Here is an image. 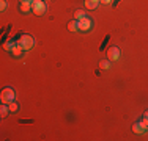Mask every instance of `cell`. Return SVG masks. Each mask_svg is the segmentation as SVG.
<instances>
[{
  "label": "cell",
  "mask_w": 148,
  "mask_h": 141,
  "mask_svg": "<svg viewBox=\"0 0 148 141\" xmlns=\"http://www.w3.org/2000/svg\"><path fill=\"white\" fill-rule=\"evenodd\" d=\"M110 2H112V0H101V3H104V5H109Z\"/></svg>",
  "instance_id": "obj_18"
},
{
  "label": "cell",
  "mask_w": 148,
  "mask_h": 141,
  "mask_svg": "<svg viewBox=\"0 0 148 141\" xmlns=\"http://www.w3.org/2000/svg\"><path fill=\"white\" fill-rule=\"evenodd\" d=\"M8 113H11V111H10V107L6 104H2V107H0V116H2V118H5Z\"/></svg>",
  "instance_id": "obj_8"
},
{
  "label": "cell",
  "mask_w": 148,
  "mask_h": 141,
  "mask_svg": "<svg viewBox=\"0 0 148 141\" xmlns=\"http://www.w3.org/2000/svg\"><path fill=\"white\" fill-rule=\"evenodd\" d=\"M19 8H21V11H22V13H29L32 9V3H21Z\"/></svg>",
  "instance_id": "obj_10"
},
{
  "label": "cell",
  "mask_w": 148,
  "mask_h": 141,
  "mask_svg": "<svg viewBox=\"0 0 148 141\" xmlns=\"http://www.w3.org/2000/svg\"><path fill=\"white\" fill-rule=\"evenodd\" d=\"M145 116H147V118H148V111H145Z\"/></svg>",
  "instance_id": "obj_20"
},
{
  "label": "cell",
  "mask_w": 148,
  "mask_h": 141,
  "mask_svg": "<svg viewBox=\"0 0 148 141\" xmlns=\"http://www.w3.org/2000/svg\"><path fill=\"white\" fill-rule=\"evenodd\" d=\"M107 58L110 60V61H117V60L120 58V49L115 47V45H114V47H110L107 50Z\"/></svg>",
  "instance_id": "obj_5"
},
{
  "label": "cell",
  "mask_w": 148,
  "mask_h": 141,
  "mask_svg": "<svg viewBox=\"0 0 148 141\" xmlns=\"http://www.w3.org/2000/svg\"><path fill=\"white\" fill-rule=\"evenodd\" d=\"M101 0H85V8L88 9H95L98 5H99Z\"/></svg>",
  "instance_id": "obj_6"
},
{
  "label": "cell",
  "mask_w": 148,
  "mask_h": 141,
  "mask_svg": "<svg viewBox=\"0 0 148 141\" xmlns=\"http://www.w3.org/2000/svg\"><path fill=\"white\" fill-rule=\"evenodd\" d=\"M19 2H21V3H32L33 0H19Z\"/></svg>",
  "instance_id": "obj_19"
},
{
  "label": "cell",
  "mask_w": 148,
  "mask_h": 141,
  "mask_svg": "<svg viewBox=\"0 0 148 141\" xmlns=\"http://www.w3.org/2000/svg\"><path fill=\"white\" fill-rule=\"evenodd\" d=\"M5 8H6V2H5V0H2V2H0V9L5 11Z\"/></svg>",
  "instance_id": "obj_17"
},
{
  "label": "cell",
  "mask_w": 148,
  "mask_h": 141,
  "mask_svg": "<svg viewBox=\"0 0 148 141\" xmlns=\"http://www.w3.org/2000/svg\"><path fill=\"white\" fill-rule=\"evenodd\" d=\"M0 100H2V104H6V105L11 104L14 100V91H13V88H3L2 94H0Z\"/></svg>",
  "instance_id": "obj_1"
},
{
  "label": "cell",
  "mask_w": 148,
  "mask_h": 141,
  "mask_svg": "<svg viewBox=\"0 0 148 141\" xmlns=\"http://www.w3.org/2000/svg\"><path fill=\"white\" fill-rule=\"evenodd\" d=\"M142 125L145 127V129H148V118H147V116H145V118L142 119Z\"/></svg>",
  "instance_id": "obj_16"
},
{
  "label": "cell",
  "mask_w": 148,
  "mask_h": 141,
  "mask_svg": "<svg viewBox=\"0 0 148 141\" xmlns=\"http://www.w3.org/2000/svg\"><path fill=\"white\" fill-rule=\"evenodd\" d=\"M3 47H5L6 50H10V52H11V49L14 47V44H13L11 41H8V42H5V45H3Z\"/></svg>",
  "instance_id": "obj_15"
},
{
  "label": "cell",
  "mask_w": 148,
  "mask_h": 141,
  "mask_svg": "<svg viewBox=\"0 0 148 141\" xmlns=\"http://www.w3.org/2000/svg\"><path fill=\"white\" fill-rule=\"evenodd\" d=\"M68 30H69V31H76V30H79V25H77V20H71V22L68 24Z\"/></svg>",
  "instance_id": "obj_11"
},
{
  "label": "cell",
  "mask_w": 148,
  "mask_h": 141,
  "mask_svg": "<svg viewBox=\"0 0 148 141\" xmlns=\"http://www.w3.org/2000/svg\"><path fill=\"white\" fill-rule=\"evenodd\" d=\"M8 107H10V111H11V113H16V111H17V108H19V107H17V104H16L14 100H13L11 104L8 105Z\"/></svg>",
  "instance_id": "obj_14"
},
{
  "label": "cell",
  "mask_w": 148,
  "mask_h": 141,
  "mask_svg": "<svg viewBox=\"0 0 148 141\" xmlns=\"http://www.w3.org/2000/svg\"><path fill=\"white\" fill-rule=\"evenodd\" d=\"M145 130H147V129L142 125V122H136V124L132 125V132H134V133H143Z\"/></svg>",
  "instance_id": "obj_7"
},
{
  "label": "cell",
  "mask_w": 148,
  "mask_h": 141,
  "mask_svg": "<svg viewBox=\"0 0 148 141\" xmlns=\"http://www.w3.org/2000/svg\"><path fill=\"white\" fill-rule=\"evenodd\" d=\"M77 25H79V30L80 31H88L91 30V25H93V22H91V19H88V17H82V19L77 20Z\"/></svg>",
  "instance_id": "obj_4"
},
{
  "label": "cell",
  "mask_w": 148,
  "mask_h": 141,
  "mask_svg": "<svg viewBox=\"0 0 148 141\" xmlns=\"http://www.w3.org/2000/svg\"><path fill=\"white\" fill-rule=\"evenodd\" d=\"M22 50H24V49L17 44V45H14V47L11 49V54L14 55V56H21V55H22Z\"/></svg>",
  "instance_id": "obj_9"
},
{
  "label": "cell",
  "mask_w": 148,
  "mask_h": 141,
  "mask_svg": "<svg viewBox=\"0 0 148 141\" xmlns=\"http://www.w3.org/2000/svg\"><path fill=\"white\" fill-rule=\"evenodd\" d=\"M32 11L36 14V16H43L46 13V3L43 0H33L32 2Z\"/></svg>",
  "instance_id": "obj_3"
},
{
  "label": "cell",
  "mask_w": 148,
  "mask_h": 141,
  "mask_svg": "<svg viewBox=\"0 0 148 141\" xmlns=\"http://www.w3.org/2000/svg\"><path fill=\"white\" fill-rule=\"evenodd\" d=\"M74 16H76L77 20H79V19H82V17H85V11H84V9H77V11L74 13Z\"/></svg>",
  "instance_id": "obj_13"
},
{
  "label": "cell",
  "mask_w": 148,
  "mask_h": 141,
  "mask_svg": "<svg viewBox=\"0 0 148 141\" xmlns=\"http://www.w3.org/2000/svg\"><path fill=\"white\" fill-rule=\"evenodd\" d=\"M99 68L101 69H109L110 68V60H103V61H99Z\"/></svg>",
  "instance_id": "obj_12"
},
{
  "label": "cell",
  "mask_w": 148,
  "mask_h": 141,
  "mask_svg": "<svg viewBox=\"0 0 148 141\" xmlns=\"http://www.w3.org/2000/svg\"><path fill=\"white\" fill-rule=\"evenodd\" d=\"M17 44H19L24 50H30V49L33 47L35 41H33V38H32L30 35H22V36L19 38V41H17Z\"/></svg>",
  "instance_id": "obj_2"
}]
</instances>
